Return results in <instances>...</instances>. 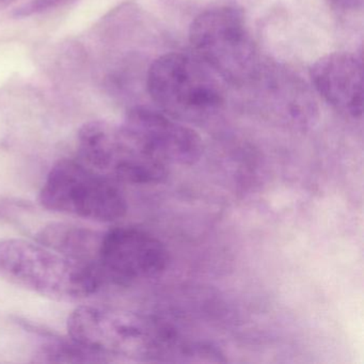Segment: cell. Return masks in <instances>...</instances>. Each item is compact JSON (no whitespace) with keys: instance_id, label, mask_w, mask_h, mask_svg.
I'll return each mask as SVG.
<instances>
[{"instance_id":"5","label":"cell","mask_w":364,"mask_h":364,"mask_svg":"<svg viewBox=\"0 0 364 364\" xmlns=\"http://www.w3.org/2000/svg\"><path fill=\"white\" fill-rule=\"evenodd\" d=\"M40 203L53 212L100 223L127 214V199L109 178L82 161L65 159L50 170L40 193Z\"/></svg>"},{"instance_id":"13","label":"cell","mask_w":364,"mask_h":364,"mask_svg":"<svg viewBox=\"0 0 364 364\" xmlns=\"http://www.w3.org/2000/svg\"><path fill=\"white\" fill-rule=\"evenodd\" d=\"M12 1H14V0H0V7L9 5V4L12 3Z\"/></svg>"},{"instance_id":"6","label":"cell","mask_w":364,"mask_h":364,"mask_svg":"<svg viewBox=\"0 0 364 364\" xmlns=\"http://www.w3.org/2000/svg\"><path fill=\"white\" fill-rule=\"evenodd\" d=\"M72 341L103 358L151 357L161 353L164 332L138 315L101 306H82L68 319Z\"/></svg>"},{"instance_id":"11","label":"cell","mask_w":364,"mask_h":364,"mask_svg":"<svg viewBox=\"0 0 364 364\" xmlns=\"http://www.w3.org/2000/svg\"><path fill=\"white\" fill-rule=\"evenodd\" d=\"M75 0H31L28 4L16 8L14 12V16L16 18H28V16H35V14H43V12L50 11V10L57 9V8L63 7L69 5Z\"/></svg>"},{"instance_id":"8","label":"cell","mask_w":364,"mask_h":364,"mask_svg":"<svg viewBox=\"0 0 364 364\" xmlns=\"http://www.w3.org/2000/svg\"><path fill=\"white\" fill-rule=\"evenodd\" d=\"M317 92L346 118L359 119L363 112V68L350 53H331L317 59L310 70Z\"/></svg>"},{"instance_id":"3","label":"cell","mask_w":364,"mask_h":364,"mask_svg":"<svg viewBox=\"0 0 364 364\" xmlns=\"http://www.w3.org/2000/svg\"><path fill=\"white\" fill-rule=\"evenodd\" d=\"M219 76L199 57L170 53L149 69V95L176 120L201 121L216 114L225 101Z\"/></svg>"},{"instance_id":"10","label":"cell","mask_w":364,"mask_h":364,"mask_svg":"<svg viewBox=\"0 0 364 364\" xmlns=\"http://www.w3.org/2000/svg\"><path fill=\"white\" fill-rule=\"evenodd\" d=\"M72 341V340H71ZM40 357L43 361L48 362H76V363H92V362H105L103 358L97 353L84 348L77 343L72 341L71 343L56 341L44 345L41 348Z\"/></svg>"},{"instance_id":"9","label":"cell","mask_w":364,"mask_h":364,"mask_svg":"<svg viewBox=\"0 0 364 364\" xmlns=\"http://www.w3.org/2000/svg\"><path fill=\"white\" fill-rule=\"evenodd\" d=\"M101 235L97 232L76 225L54 223L42 230L39 242L95 270V259Z\"/></svg>"},{"instance_id":"12","label":"cell","mask_w":364,"mask_h":364,"mask_svg":"<svg viewBox=\"0 0 364 364\" xmlns=\"http://www.w3.org/2000/svg\"><path fill=\"white\" fill-rule=\"evenodd\" d=\"M330 5L342 11H355L361 9L364 0H328Z\"/></svg>"},{"instance_id":"4","label":"cell","mask_w":364,"mask_h":364,"mask_svg":"<svg viewBox=\"0 0 364 364\" xmlns=\"http://www.w3.org/2000/svg\"><path fill=\"white\" fill-rule=\"evenodd\" d=\"M189 42L196 56L231 84H246L259 73L257 48L237 8H214L200 14L191 23Z\"/></svg>"},{"instance_id":"1","label":"cell","mask_w":364,"mask_h":364,"mask_svg":"<svg viewBox=\"0 0 364 364\" xmlns=\"http://www.w3.org/2000/svg\"><path fill=\"white\" fill-rule=\"evenodd\" d=\"M0 277L8 282L63 301L97 293L102 280L93 268L42 244L24 240L0 242Z\"/></svg>"},{"instance_id":"2","label":"cell","mask_w":364,"mask_h":364,"mask_svg":"<svg viewBox=\"0 0 364 364\" xmlns=\"http://www.w3.org/2000/svg\"><path fill=\"white\" fill-rule=\"evenodd\" d=\"M202 140L198 133L176 119L146 107L127 114L124 123L114 129L107 152L110 174L135 159H148L164 166H191L199 161Z\"/></svg>"},{"instance_id":"7","label":"cell","mask_w":364,"mask_h":364,"mask_svg":"<svg viewBox=\"0 0 364 364\" xmlns=\"http://www.w3.org/2000/svg\"><path fill=\"white\" fill-rule=\"evenodd\" d=\"M169 264L165 244L152 234L133 227H118L103 233L95 259L102 282L133 285L161 276Z\"/></svg>"}]
</instances>
